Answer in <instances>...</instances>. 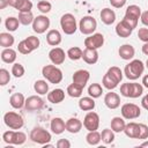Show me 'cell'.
<instances>
[{
  "label": "cell",
  "instance_id": "cell-1",
  "mask_svg": "<svg viewBox=\"0 0 148 148\" xmlns=\"http://www.w3.org/2000/svg\"><path fill=\"white\" fill-rule=\"evenodd\" d=\"M143 72H145V64L139 59H132L124 68L125 76L131 81L138 80L143 74Z\"/></svg>",
  "mask_w": 148,
  "mask_h": 148
},
{
  "label": "cell",
  "instance_id": "cell-2",
  "mask_svg": "<svg viewBox=\"0 0 148 148\" xmlns=\"http://www.w3.org/2000/svg\"><path fill=\"white\" fill-rule=\"evenodd\" d=\"M42 74L46 81H49L50 83H53V84L60 83L64 77L62 71L59 67H57L56 65H45L42 68Z\"/></svg>",
  "mask_w": 148,
  "mask_h": 148
},
{
  "label": "cell",
  "instance_id": "cell-3",
  "mask_svg": "<svg viewBox=\"0 0 148 148\" xmlns=\"http://www.w3.org/2000/svg\"><path fill=\"white\" fill-rule=\"evenodd\" d=\"M143 92V86L138 82H126L120 86V95L130 98H138Z\"/></svg>",
  "mask_w": 148,
  "mask_h": 148
},
{
  "label": "cell",
  "instance_id": "cell-4",
  "mask_svg": "<svg viewBox=\"0 0 148 148\" xmlns=\"http://www.w3.org/2000/svg\"><path fill=\"white\" fill-rule=\"evenodd\" d=\"M2 140L8 143V145H15V146H21L27 140V135L25 133L18 131V130H9L6 131L2 134Z\"/></svg>",
  "mask_w": 148,
  "mask_h": 148
},
{
  "label": "cell",
  "instance_id": "cell-5",
  "mask_svg": "<svg viewBox=\"0 0 148 148\" xmlns=\"http://www.w3.org/2000/svg\"><path fill=\"white\" fill-rule=\"evenodd\" d=\"M3 123L10 130H21L24 125V119L20 113L8 111L3 114Z\"/></svg>",
  "mask_w": 148,
  "mask_h": 148
},
{
  "label": "cell",
  "instance_id": "cell-6",
  "mask_svg": "<svg viewBox=\"0 0 148 148\" xmlns=\"http://www.w3.org/2000/svg\"><path fill=\"white\" fill-rule=\"evenodd\" d=\"M30 139H31L32 142L44 146V145H46L51 141L52 136H51V133L49 131H46L45 128H43L40 126H37V127H34L31 130Z\"/></svg>",
  "mask_w": 148,
  "mask_h": 148
},
{
  "label": "cell",
  "instance_id": "cell-7",
  "mask_svg": "<svg viewBox=\"0 0 148 148\" xmlns=\"http://www.w3.org/2000/svg\"><path fill=\"white\" fill-rule=\"evenodd\" d=\"M60 27L66 35H73L77 30V23L75 16L71 13L64 14L60 17Z\"/></svg>",
  "mask_w": 148,
  "mask_h": 148
},
{
  "label": "cell",
  "instance_id": "cell-8",
  "mask_svg": "<svg viewBox=\"0 0 148 148\" xmlns=\"http://www.w3.org/2000/svg\"><path fill=\"white\" fill-rule=\"evenodd\" d=\"M79 29L83 35H87V36L92 35L97 29V21L95 20V17L90 15L83 16L79 22Z\"/></svg>",
  "mask_w": 148,
  "mask_h": 148
},
{
  "label": "cell",
  "instance_id": "cell-9",
  "mask_svg": "<svg viewBox=\"0 0 148 148\" xmlns=\"http://www.w3.org/2000/svg\"><path fill=\"white\" fill-rule=\"evenodd\" d=\"M120 112H121V116L124 119L132 120V119H136L140 117L141 109L134 103H125L121 105Z\"/></svg>",
  "mask_w": 148,
  "mask_h": 148
},
{
  "label": "cell",
  "instance_id": "cell-10",
  "mask_svg": "<svg viewBox=\"0 0 148 148\" xmlns=\"http://www.w3.org/2000/svg\"><path fill=\"white\" fill-rule=\"evenodd\" d=\"M83 127L89 131H97L99 127V116L94 111H89L83 118Z\"/></svg>",
  "mask_w": 148,
  "mask_h": 148
},
{
  "label": "cell",
  "instance_id": "cell-11",
  "mask_svg": "<svg viewBox=\"0 0 148 148\" xmlns=\"http://www.w3.org/2000/svg\"><path fill=\"white\" fill-rule=\"evenodd\" d=\"M104 44V36L99 32H94L92 35H89L84 39V46L87 49H94L98 50Z\"/></svg>",
  "mask_w": 148,
  "mask_h": 148
},
{
  "label": "cell",
  "instance_id": "cell-12",
  "mask_svg": "<svg viewBox=\"0 0 148 148\" xmlns=\"http://www.w3.org/2000/svg\"><path fill=\"white\" fill-rule=\"evenodd\" d=\"M50 28V18L46 15H38L32 22V30L36 34H44Z\"/></svg>",
  "mask_w": 148,
  "mask_h": 148
},
{
  "label": "cell",
  "instance_id": "cell-13",
  "mask_svg": "<svg viewBox=\"0 0 148 148\" xmlns=\"http://www.w3.org/2000/svg\"><path fill=\"white\" fill-rule=\"evenodd\" d=\"M44 108V99L38 95H32L25 98L24 109L27 111H38Z\"/></svg>",
  "mask_w": 148,
  "mask_h": 148
},
{
  "label": "cell",
  "instance_id": "cell-14",
  "mask_svg": "<svg viewBox=\"0 0 148 148\" xmlns=\"http://www.w3.org/2000/svg\"><path fill=\"white\" fill-rule=\"evenodd\" d=\"M66 57H67V53H65V51L61 47H53L49 52V59L53 65L64 64Z\"/></svg>",
  "mask_w": 148,
  "mask_h": 148
},
{
  "label": "cell",
  "instance_id": "cell-15",
  "mask_svg": "<svg viewBox=\"0 0 148 148\" xmlns=\"http://www.w3.org/2000/svg\"><path fill=\"white\" fill-rule=\"evenodd\" d=\"M73 82L81 86L82 88H84L90 79V73L87 71V69H79L76 72H74L73 74Z\"/></svg>",
  "mask_w": 148,
  "mask_h": 148
},
{
  "label": "cell",
  "instance_id": "cell-16",
  "mask_svg": "<svg viewBox=\"0 0 148 148\" xmlns=\"http://www.w3.org/2000/svg\"><path fill=\"white\" fill-rule=\"evenodd\" d=\"M104 104L106 105V108L114 110L120 106V96L117 92L110 90V92H106L104 96Z\"/></svg>",
  "mask_w": 148,
  "mask_h": 148
},
{
  "label": "cell",
  "instance_id": "cell-17",
  "mask_svg": "<svg viewBox=\"0 0 148 148\" xmlns=\"http://www.w3.org/2000/svg\"><path fill=\"white\" fill-rule=\"evenodd\" d=\"M8 6L17 9L18 12H31L34 5L30 0H8Z\"/></svg>",
  "mask_w": 148,
  "mask_h": 148
},
{
  "label": "cell",
  "instance_id": "cell-18",
  "mask_svg": "<svg viewBox=\"0 0 148 148\" xmlns=\"http://www.w3.org/2000/svg\"><path fill=\"white\" fill-rule=\"evenodd\" d=\"M50 128H51L52 133L59 135V134H61L66 131V123L62 118L54 117V118H52V120L50 123Z\"/></svg>",
  "mask_w": 148,
  "mask_h": 148
},
{
  "label": "cell",
  "instance_id": "cell-19",
  "mask_svg": "<svg viewBox=\"0 0 148 148\" xmlns=\"http://www.w3.org/2000/svg\"><path fill=\"white\" fill-rule=\"evenodd\" d=\"M62 40V37H61V34L59 30L57 29H51L47 31L46 34V42L49 45L51 46H58Z\"/></svg>",
  "mask_w": 148,
  "mask_h": 148
},
{
  "label": "cell",
  "instance_id": "cell-20",
  "mask_svg": "<svg viewBox=\"0 0 148 148\" xmlns=\"http://www.w3.org/2000/svg\"><path fill=\"white\" fill-rule=\"evenodd\" d=\"M119 57L124 60H132L135 56V50L131 44H123L118 50Z\"/></svg>",
  "mask_w": 148,
  "mask_h": 148
},
{
  "label": "cell",
  "instance_id": "cell-21",
  "mask_svg": "<svg viewBox=\"0 0 148 148\" xmlns=\"http://www.w3.org/2000/svg\"><path fill=\"white\" fill-rule=\"evenodd\" d=\"M65 99V91L60 88H56L47 92V101L52 104H59Z\"/></svg>",
  "mask_w": 148,
  "mask_h": 148
},
{
  "label": "cell",
  "instance_id": "cell-22",
  "mask_svg": "<svg viewBox=\"0 0 148 148\" xmlns=\"http://www.w3.org/2000/svg\"><path fill=\"white\" fill-rule=\"evenodd\" d=\"M99 17L102 20V22L106 25H111L114 21H116V13L113 9L111 8H103L99 13Z\"/></svg>",
  "mask_w": 148,
  "mask_h": 148
},
{
  "label": "cell",
  "instance_id": "cell-23",
  "mask_svg": "<svg viewBox=\"0 0 148 148\" xmlns=\"http://www.w3.org/2000/svg\"><path fill=\"white\" fill-rule=\"evenodd\" d=\"M82 59L84 62H87L88 65H94L98 61V52L97 50L94 49H84L83 50V54H82Z\"/></svg>",
  "mask_w": 148,
  "mask_h": 148
},
{
  "label": "cell",
  "instance_id": "cell-24",
  "mask_svg": "<svg viewBox=\"0 0 148 148\" xmlns=\"http://www.w3.org/2000/svg\"><path fill=\"white\" fill-rule=\"evenodd\" d=\"M82 126H83V123L77 118H69L66 121V131L72 133V134L79 133L81 131Z\"/></svg>",
  "mask_w": 148,
  "mask_h": 148
},
{
  "label": "cell",
  "instance_id": "cell-25",
  "mask_svg": "<svg viewBox=\"0 0 148 148\" xmlns=\"http://www.w3.org/2000/svg\"><path fill=\"white\" fill-rule=\"evenodd\" d=\"M132 32H133V29H132L130 25H127L123 20L116 25V34H117L119 37H121V38H127V37H130V36L132 35Z\"/></svg>",
  "mask_w": 148,
  "mask_h": 148
},
{
  "label": "cell",
  "instance_id": "cell-26",
  "mask_svg": "<svg viewBox=\"0 0 148 148\" xmlns=\"http://www.w3.org/2000/svg\"><path fill=\"white\" fill-rule=\"evenodd\" d=\"M17 53L12 47H6L1 51V60L6 64H14L16 60Z\"/></svg>",
  "mask_w": 148,
  "mask_h": 148
},
{
  "label": "cell",
  "instance_id": "cell-27",
  "mask_svg": "<svg viewBox=\"0 0 148 148\" xmlns=\"http://www.w3.org/2000/svg\"><path fill=\"white\" fill-rule=\"evenodd\" d=\"M24 103H25V98H24V95L21 94V92H14L10 98H9V104L12 108L14 109H21L24 106Z\"/></svg>",
  "mask_w": 148,
  "mask_h": 148
},
{
  "label": "cell",
  "instance_id": "cell-28",
  "mask_svg": "<svg viewBox=\"0 0 148 148\" xmlns=\"http://www.w3.org/2000/svg\"><path fill=\"white\" fill-rule=\"evenodd\" d=\"M124 133L130 139H138V136H139V124L134 123V121H131V123L126 124Z\"/></svg>",
  "mask_w": 148,
  "mask_h": 148
},
{
  "label": "cell",
  "instance_id": "cell-29",
  "mask_svg": "<svg viewBox=\"0 0 148 148\" xmlns=\"http://www.w3.org/2000/svg\"><path fill=\"white\" fill-rule=\"evenodd\" d=\"M95 98L90 97V96H87V97H81L80 101H79V108L82 110V111H91L95 109Z\"/></svg>",
  "mask_w": 148,
  "mask_h": 148
},
{
  "label": "cell",
  "instance_id": "cell-30",
  "mask_svg": "<svg viewBox=\"0 0 148 148\" xmlns=\"http://www.w3.org/2000/svg\"><path fill=\"white\" fill-rule=\"evenodd\" d=\"M110 125H111V130L114 133H120V132H124L126 123H125L123 117H113L111 119V124Z\"/></svg>",
  "mask_w": 148,
  "mask_h": 148
},
{
  "label": "cell",
  "instance_id": "cell-31",
  "mask_svg": "<svg viewBox=\"0 0 148 148\" xmlns=\"http://www.w3.org/2000/svg\"><path fill=\"white\" fill-rule=\"evenodd\" d=\"M141 13H142V12H141V8H140L138 5H130V6L126 8L125 16L139 21L140 16H141Z\"/></svg>",
  "mask_w": 148,
  "mask_h": 148
},
{
  "label": "cell",
  "instance_id": "cell-32",
  "mask_svg": "<svg viewBox=\"0 0 148 148\" xmlns=\"http://www.w3.org/2000/svg\"><path fill=\"white\" fill-rule=\"evenodd\" d=\"M15 42V38L13 35H10L9 32H1L0 34V45L6 49V47H10L13 46Z\"/></svg>",
  "mask_w": 148,
  "mask_h": 148
},
{
  "label": "cell",
  "instance_id": "cell-33",
  "mask_svg": "<svg viewBox=\"0 0 148 148\" xmlns=\"http://www.w3.org/2000/svg\"><path fill=\"white\" fill-rule=\"evenodd\" d=\"M106 74L111 77V79H113L114 81H117L118 83H120L121 82V80H123V71L119 68V67H117V66H112V67H110L108 71H106Z\"/></svg>",
  "mask_w": 148,
  "mask_h": 148
},
{
  "label": "cell",
  "instance_id": "cell-34",
  "mask_svg": "<svg viewBox=\"0 0 148 148\" xmlns=\"http://www.w3.org/2000/svg\"><path fill=\"white\" fill-rule=\"evenodd\" d=\"M34 90L38 95H46L49 92V83L45 80H37L34 83Z\"/></svg>",
  "mask_w": 148,
  "mask_h": 148
},
{
  "label": "cell",
  "instance_id": "cell-35",
  "mask_svg": "<svg viewBox=\"0 0 148 148\" xmlns=\"http://www.w3.org/2000/svg\"><path fill=\"white\" fill-rule=\"evenodd\" d=\"M82 91H83V88L76 83H71L68 87H67V90L66 92L68 94V96L73 97V98H77V97H81L82 95Z\"/></svg>",
  "mask_w": 148,
  "mask_h": 148
},
{
  "label": "cell",
  "instance_id": "cell-36",
  "mask_svg": "<svg viewBox=\"0 0 148 148\" xmlns=\"http://www.w3.org/2000/svg\"><path fill=\"white\" fill-rule=\"evenodd\" d=\"M101 133L97 131H89L88 134L86 135V141L90 146H97L101 142Z\"/></svg>",
  "mask_w": 148,
  "mask_h": 148
},
{
  "label": "cell",
  "instance_id": "cell-37",
  "mask_svg": "<svg viewBox=\"0 0 148 148\" xmlns=\"http://www.w3.org/2000/svg\"><path fill=\"white\" fill-rule=\"evenodd\" d=\"M18 21L21 24L23 25H29V24H32L35 17H34V14L31 12H18Z\"/></svg>",
  "mask_w": 148,
  "mask_h": 148
},
{
  "label": "cell",
  "instance_id": "cell-38",
  "mask_svg": "<svg viewBox=\"0 0 148 148\" xmlns=\"http://www.w3.org/2000/svg\"><path fill=\"white\" fill-rule=\"evenodd\" d=\"M103 94V87L99 83H91L88 87V95L92 98H98Z\"/></svg>",
  "mask_w": 148,
  "mask_h": 148
},
{
  "label": "cell",
  "instance_id": "cell-39",
  "mask_svg": "<svg viewBox=\"0 0 148 148\" xmlns=\"http://www.w3.org/2000/svg\"><path fill=\"white\" fill-rule=\"evenodd\" d=\"M20 24H21V23H20L18 18L15 17V16H9V17H7L6 21H5V27H6V29H7L9 32L16 31Z\"/></svg>",
  "mask_w": 148,
  "mask_h": 148
},
{
  "label": "cell",
  "instance_id": "cell-40",
  "mask_svg": "<svg viewBox=\"0 0 148 148\" xmlns=\"http://www.w3.org/2000/svg\"><path fill=\"white\" fill-rule=\"evenodd\" d=\"M101 139L106 145L112 143L114 141V132L111 128H104L101 133Z\"/></svg>",
  "mask_w": 148,
  "mask_h": 148
},
{
  "label": "cell",
  "instance_id": "cell-41",
  "mask_svg": "<svg viewBox=\"0 0 148 148\" xmlns=\"http://www.w3.org/2000/svg\"><path fill=\"white\" fill-rule=\"evenodd\" d=\"M66 53H67V57L71 60H79V59H82L83 51L77 46H73V47L68 49V51Z\"/></svg>",
  "mask_w": 148,
  "mask_h": 148
},
{
  "label": "cell",
  "instance_id": "cell-42",
  "mask_svg": "<svg viewBox=\"0 0 148 148\" xmlns=\"http://www.w3.org/2000/svg\"><path fill=\"white\" fill-rule=\"evenodd\" d=\"M102 84H103V87L105 88V89H108V90H113L114 88H117L118 87V82L117 81H114L113 79H111L106 73L104 74V76H103V79H102Z\"/></svg>",
  "mask_w": 148,
  "mask_h": 148
},
{
  "label": "cell",
  "instance_id": "cell-43",
  "mask_svg": "<svg viewBox=\"0 0 148 148\" xmlns=\"http://www.w3.org/2000/svg\"><path fill=\"white\" fill-rule=\"evenodd\" d=\"M24 73H25V69H24V67H23L22 64L15 62L12 66V74H13V76H15V77L18 79V77H22L24 75Z\"/></svg>",
  "mask_w": 148,
  "mask_h": 148
},
{
  "label": "cell",
  "instance_id": "cell-44",
  "mask_svg": "<svg viewBox=\"0 0 148 148\" xmlns=\"http://www.w3.org/2000/svg\"><path fill=\"white\" fill-rule=\"evenodd\" d=\"M17 50H18V52L22 53V54H29V53H31V52L34 51L32 47H31V46L29 45V43L27 42V39H23V40H21V42L18 43Z\"/></svg>",
  "mask_w": 148,
  "mask_h": 148
},
{
  "label": "cell",
  "instance_id": "cell-45",
  "mask_svg": "<svg viewBox=\"0 0 148 148\" xmlns=\"http://www.w3.org/2000/svg\"><path fill=\"white\" fill-rule=\"evenodd\" d=\"M37 8H38V10H39L40 13L47 14V13L52 9V5H51V2H49V1H46V0H40V1H38V3H37Z\"/></svg>",
  "mask_w": 148,
  "mask_h": 148
},
{
  "label": "cell",
  "instance_id": "cell-46",
  "mask_svg": "<svg viewBox=\"0 0 148 148\" xmlns=\"http://www.w3.org/2000/svg\"><path fill=\"white\" fill-rule=\"evenodd\" d=\"M10 81V74L6 68L0 69V86H6Z\"/></svg>",
  "mask_w": 148,
  "mask_h": 148
},
{
  "label": "cell",
  "instance_id": "cell-47",
  "mask_svg": "<svg viewBox=\"0 0 148 148\" xmlns=\"http://www.w3.org/2000/svg\"><path fill=\"white\" fill-rule=\"evenodd\" d=\"M139 140H147L148 139V126L146 124H139Z\"/></svg>",
  "mask_w": 148,
  "mask_h": 148
},
{
  "label": "cell",
  "instance_id": "cell-48",
  "mask_svg": "<svg viewBox=\"0 0 148 148\" xmlns=\"http://www.w3.org/2000/svg\"><path fill=\"white\" fill-rule=\"evenodd\" d=\"M25 39H27V42L29 43V45L32 47L34 51L37 50V49L39 47V45H40V40H39V38L36 37V36H29V37H27Z\"/></svg>",
  "mask_w": 148,
  "mask_h": 148
},
{
  "label": "cell",
  "instance_id": "cell-49",
  "mask_svg": "<svg viewBox=\"0 0 148 148\" xmlns=\"http://www.w3.org/2000/svg\"><path fill=\"white\" fill-rule=\"evenodd\" d=\"M138 37L141 42L148 43V28H140L138 31Z\"/></svg>",
  "mask_w": 148,
  "mask_h": 148
},
{
  "label": "cell",
  "instance_id": "cell-50",
  "mask_svg": "<svg viewBox=\"0 0 148 148\" xmlns=\"http://www.w3.org/2000/svg\"><path fill=\"white\" fill-rule=\"evenodd\" d=\"M58 148H71V142L67 139H59L56 143Z\"/></svg>",
  "mask_w": 148,
  "mask_h": 148
},
{
  "label": "cell",
  "instance_id": "cell-51",
  "mask_svg": "<svg viewBox=\"0 0 148 148\" xmlns=\"http://www.w3.org/2000/svg\"><path fill=\"white\" fill-rule=\"evenodd\" d=\"M110 3L114 8H121V7L125 6L126 0H110Z\"/></svg>",
  "mask_w": 148,
  "mask_h": 148
},
{
  "label": "cell",
  "instance_id": "cell-52",
  "mask_svg": "<svg viewBox=\"0 0 148 148\" xmlns=\"http://www.w3.org/2000/svg\"><path fill=\"white\" fill-rule=\"evenodd\" d=\"M140 21L143 25L148 27V10H145L141 13V16H140Z\"/></svg>",
  "mask_w": 148,
  "mask_h": 148
},
{
  "label": "cell",
  "instance_id": "cell-53",
  "mask_svg": "<svg viewBox=\"0 0 148 148\" xmlns=\"http://www.w3.org/2000/svg\"><path fill=\"white\" fill-rule=\"evenodd\" d=\"M141 106L148 111V94H146L141 99Z\"/></svg>",
  "mask_w": 148,
  "mask_h": 148
},
{
  "label": "cell",
  "instance_id": "cell-54",
  "mask_svg": "<svg viewBox=\"0 0 148 148\" xmlns=\"http://www.w3.org/2000/svg\"><path fill=\"white\" fill-rule=\"evenodd\" d=\"M142 86L148 89V74L143 75V77H142Z\"/></svg>",
  "mask_w": 148,
  "mask_h": 148
},
{
  "label": "cell",
  "instance_id": "cell-55",
  "mask_svg": "<svg viewBox=\"0 0 148 148\" xmlns=\"http://www.w3.org/2000/svg\"><path fill=\"white\" fill-rule=\"evenodd\" d=\"M142 53L148 56V43H143V45H142Z\"/></svg>",
  "mask_w": 148,
  "mask_h": 148
},
{
  "label": "cell",
  "instance_id": "cell-56",
  "mask_svg": "<svg viewBox=\"0 0 148 148\" xmlns=\"http://www.w3.org/2000/svg\"><path fill=\"white\" fill-rule=\"evenodd\" d=\"M7 5H8V0H0V9H5Z\"/></svg>",
  "mask_w": 148,
  "mask_h": 148
},
{
  "label": "cell",
  "instance_id": "cell-57",
  "mask_svg": "<svg viewBox=\"0 0 148 148\" xmlns=\"http://www.w3.org/2000/svg\"><path fill=\"white\" fill-rule=\"evenodd\" d=\"M140 147H148V141H145V142H142V143L140 145Z\"/></svg>",
  "mask_w": 148,
  "mask_h": 148
},
{
  "label": "cell",
  "instance_id": "cell-58",
  "mask_svg": "<svg viewBox=\"0 0 148 148\" xmlns=\"http://www.w3.org/2000/svg\"><path fill=\"white\" fill-rule=\"evenodd\" d=\"M146 67L148 68V59H147V61H146Z\"/></svg>",
  "mask_w": 148,
  "mask_h": 148
}]
</instances>
